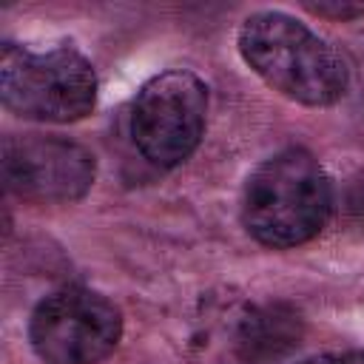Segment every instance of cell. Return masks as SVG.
Masks as SVG:
<instances>
[{"instance_id": "obj_1", "label": "cell", "mask_w": 364, "mask_h": 364, "mask_svg": "<svg viewBox=\"0 0 364 364\" xmlns=\"http://www.w3.org/2000/svg\"><path fill=\"white\" fill-rule=\"evenodd\" d=\"M236 43L245 63L273 91L301 105H333L347 91L350 71L344 57L290 14H250Z\"/></svg>"}, {"instance_id": "obj_2", "label": "cell", "mask_w": 364, "mask_h": 364, "mask_svg": "<svg viewBox=\"0 0 364 364\" xmlns=\"http://www.w3.org/2000/svg\"><path fill=\"white\" fill-rule=\"evenodd\" d=\"M330 208L333 188L318 159L301 148H287L247 176L242 222L267 247H296L318 236Z\"/></svg>"}, {"instance_id": "obj_3", "label": "cell", "mask_w": 364, "mask_h": 364, "mask_svg": "<svg viewBox=\"0 0 364 364\" xmlns=\"http://www.w3.org/2000/svg\"><path fill=\"white\" fill-rule=\"evenodd\" d=\"M0 97L3 105L23 119L74 122L91 114L97 102V74L71 46L34 51L3 43Z\"/></svg>"}, {"instance_id": "obj_4", "label": "cell", "mask_w": 364, "mask_h": 364, "mask_svg": "<svg viewBox=\"0 0 364 364\" xmlns=\"http://www.w3.org/2000/svg\"><path fill=\"white\" fill-rule=\"evenodd\" d=\"M205 114L208 85L185 68L162 71L151 77L134 100V145L148 162L173 168L196 151L205 131Z\"/></svg>"}, {"instance_id": "obj_5", "label": "cell", "mask_w": 364, "mask_h": 364, "mask_svg": "<svg viewBox=\"0 0 364 364\" xmlns=\"http://www.w3.org/2000/svg\"><path fill=\"white\" fill-rule=\"evenodd\" d=\"M119 336V310L88 287L46 296L28 321V338L43 364H97L114 353Z\"/></svg>"}, {"instance_id": "obj_6", "label": "cell", "mask_w": 364, "mask_h": 364, "mask_svg": "<svg viewBox=\"0 0 364 364\" xmlns=\"http://www.w3.org/2000/svg\"><path fill=\"white\" fill-rule=\"evenodd\" d=\"M284 338L290 333L276 313L236 293H208L191 316L188 353L196 364H259L290 344Z\"/></svg>"}, {"instance_id": "obj_7", "label": "cell", "mask_w": 364, "mask_h": 364, "mask_svg": "<svg viewBox=\"0 0 364 364\" xmlns=\"http://www.w3.org/2000/svg\"><path fill=\"white\" fill-rule=\"evenodd\" d=\"M94 171V156L63 136L23 134L3 142L6 188L28 202H74L88 193Z\"/></svg>"}, {"instance_id": "obj_8", "label": "cell", "mask_w": 364, "mask_h": 364, "mask_svg": "<svg viewBox=\"0 0 364 364\" xmlns=\"http://www.w3.org/2000/svg\"><path fill=\"white\" fill-rule=\"evenodd\" d=\"M307 11L333 17V20H353L364 14V3H338V0H324V3H304Z\"/></svg>"}, {"instance_id": "obj_9", "label": "cell", "mask_w": 364, "mask_h": 364, "mask_svg": "<svg viewBox=\"0 0 364 364\" xmlns=\"http://www.w3.org/2000/svg\"><path fill=\"white\" fill-rule=\"evenodd\" d=\"M304 364H364V350H347V353H324L313 355Z\"/></svg>"}]
</instances>
